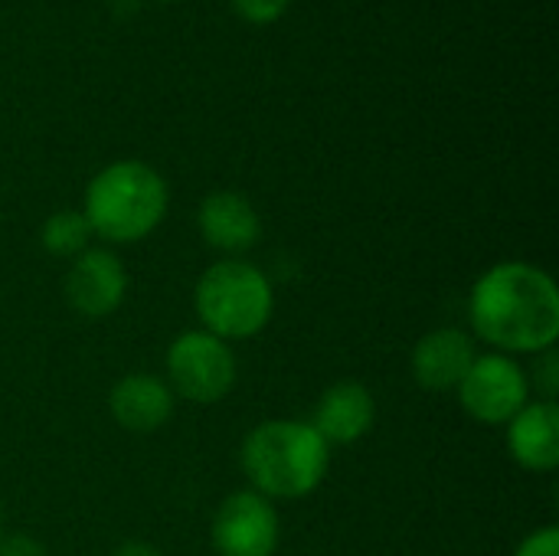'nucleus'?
Returning <instances> with one entry per match:
<instances>
[{"mask_svg": "<svg viewBox=\"0 0 559 556\" xmlns=\"http://www.w3.org/2000/svg\"><path fill=\"white\" fill-rule=\"evenodd\" d=\"M111 556H164L160 554V547H154L151 541H124L118 551Z\"/></svg>", "mask_w": 559, "mask_h": 556, "instance_id": "19", "label": "nucleus"}, {"mask_svg": "<svg viewBox=\"0 0 559 556\" xmlns=\"http://www.w3.org/2000/svg\"><path fill=\"white\" fill-rule=\"evenodd\" d=\"M62 295L75 315L88 321L108 318L121 308L128 295V272L111 249L88 246L82 256L72 259L62 279Z\"/></svg>", "mask_w": 559, "mask_h": 556, "instance_id": "8", "label": "nucleus"}, {"mask_svg": "<svg viewBox=\"0 0 559 556\" xmlns=\"http://www.w3.org/2000/svg\"><path fill=\"white\" fill-rule=\"evenodd\" d=\"M177 397L170 393L167 380L157 374H128L108 393L111 419L138 436L157 433L170 423Z\"/></svg>", "mask_w": 559, "mask_h": 556, "instance_id": "10", "label": "nucleus"}, {"mask_svg": "<svg viewBox=\"0 0 559 556\" xmlns=\"http://www.w3.org/2000/svg\"><path fill=\"white\" fill-rule=\"evenodd\" d=\"M164 367L170 393L197 406H213L226 400L239 377L233 347L203 328L177 334L174 344L167 347Z\"/></svg>", "mask_w": 559, "mask_h": 556, "instance_id": "5", "label": "nucleus"}, {"mask_svg": "<svg viewBox=\"0 0 559 556\" xmlns=\"http://www.w3.org/2000/svg\"><path fill=\"white\" fill-rule=\"evenodd\" d=\"M282 524L269 498L252 488L233 492L213 514L210 541L219 556H272L278 551Z\"/></svg>", "mask_w": 559, "mask_h": 556, "instance_id": "7", "label": "nucleus"}, {"mask_svg": "<svg viewBox=\"0 0 559 556\" xmlns=\"http://www.w3.org/2000/svg\"><path fill=\"white\" fill-rule=\"evenodd\" d=\"M167 213V184L164 177L141 161L108 164L85 187L82 216L92 236L105 242L128 246L147 239Z\"/></svg>", "mask_w": 559, "mask_h": 556, "instance_id": "3", "label": "nucleus"}, {"mask_svg": "<svg viewBox=\"0 0 559 556\" xmlns=\"http://www.w3.org/2000/svg\"><path fill=\"white\" fill-rule=\"evenodd\" d=\"M478 357L475 338L462 328H436L413 347V377L429 393L459 390Z\"/></svg>", "mask_w": 559, "mask_h": 556, "instance_id": "9", "label": "nucleus"}, {"mask_svg": "<svg viewBox=\"0 0 559 556\" xmlns=\"http://www.w3.org/2000/svg\"><path fill=\"white\" fill-rule=\"evenodd\" d=\"M508 452L524 472H554L559 465V410L550 400H531L508 423Z\"/></svg>", "mask_w": 559, "mask_h": 556, "instance_id": "13", "label": "nucleus"}, {"mask_svg": "<svg viewBox=\"0 0 559 556\" xmlns=\"http://www.w3.org/2000/svg\"><path fill=\"white\" fill-rule=\"evenodd\" d=\"M92 229L82 216V210H59L43 223L39 242L52 259H75L88 249Z\"/></svg>", "mask_w": 559, "mask_h": 556, "instance_id": "14", "label": "nucleus"}, {"mask_svg": "<svg viewBox=\"0 0 559 556\" xmlns=\"http://www.w3.org/2000/svg\"><path fill=\"white\" fill-rule=\"evenodd\" d=\"M239 462L255 495L272 505L301 501L321 488L331 465V446L311 423L265 419L242 439Z\"/></svg>", "mask_w": 559, "mask_h": 556, "instance_id": "2", "label": "nucleus"}, {"mask_svg": "<svg viewBox=\"0 0 559 556\" xmlns=\"http://www.w3.org/2000/svg\"><path fill=\"white\" fill-rule=\"evenodd\" d=\"M193 308L200 328L219 341H249L272 321L275 292L259 265L246 259H219L200 275Z\"/></svg>", "mask_w": 559, "mask_h": 556, "instance_id": "4", "label": "nucleus"}, {"mask_svg": "<svg viewBox=\"0 0 559 556\" xmlns=\"http://www.w3.org/2000/svg\"><path fill=\"white\" fill-rule=\"evenodd\" d=\"M200 236L206 239L210 249L226 252L229 259H239V252L252 249L262 236V220L255 206L233 190H216L200 203L197 213Z\"/></svg>", "mask_w": 559, "mask_h": 556, "instance_id": "12", "label": "nucleus"}, {"mask_svg": "<svg viewBox=\"0 0 559 556\" xmlns=\"http://www.w3.org/2000/svg\"><path fill=\"white\" fill-rule=\"evenodd\" d=\"M288 0H236V10L246 16V20H255V23H269L275 20L282 10H285Z\"/></svg>", "mask_w": 559, "mask_h": 556, "instance_id": "17", "label": "nucleus"}, {"mask_svg": "<svg viewBox=\"0 0 559 556\" xmlns=\"http://www.w3.org/2000/svg\"><path fill=\"white\" fill-rule=\"evenodd\" d=\"M462 410L481 426H508L531 403V377L508 354H478L459 383Z\"/></svg>", "mask_w": 559, "mask_h": 556, "instance_id": "6", "label": "nucleus"}, {"mask_svg": "<svg viewBox=\"0 0 559 556\" xmlns=\"http://www.w3.org/2000/svg\"><path fill=\"white\" fill-rule=\"evenodd\" d=\"M472 338H481L498 354H544L557 347V282L531 262L491 265L468 295Z\"/></svg>", "mask_w": 559, "mask_h": 556, "instance_id": "1", "label": "nucleus"}, {"mask_svg": "<svg viewBox=\"0 0 559 556\" xmlns=\"http://www.w3.org/2000/svg\"><path fill=\"white\" fill-rule=\"evenodd\" d=\"M534 387L540 390V397H544V400L557 403V393H559V357H557V347H550V351L537 354Z\"/></svg>", "mask_w": 559, "mask_h": 556, "instance_id": "15", "label": "nucleus"}, {"mask_svg": "<svg viewBox=\"0 0 559 556\" xmlns=\"http://www.w3.org/2000/svg\"><path fill=\"white\" fill-rule=\"evenodd\" d=\"M514 556H559V531L557 528H540L521 541Z\"/></svg>", "mask_w": 559, "mask_h": 556, "instance_id": "16", "label": "nucleus"}, {"mask_svg": "<svg viewBox=\"0 0 559 556\" xmlns=\"http://www.w3.org/2000/svg\"><path fill=\"white\" fill-rule=\"evenodd\" d=\"M377 423V400L357 380H341L328 387L314 406L311 426L328 446H350L364 439Z\"/></svg>", "mask_w": 559, "mask_h": 556, "instance_id": "11", "label": "nucleus"}, {"mask_svg": "<svg viewBox=\"0 0 559 556\" xmlns=\"http://www.w3.org/2000/svg\"><path fill=\"white\" fill-rule=\"evenodd\" d=\"M0 531H3V508H0Z\"/></svg>", "mask_w": 559, "mask_h": 556, "instance_id": "20", "label": "nucleus"}, {"mask_svg": "<svg viewBox=\"0 0 559 556\" xmlns=\"http://www.w3.org/2000/svg\"><path fill=\"white\" fill-rule=\"evenodd\" d=\"M0 556H49L46 547L29 537V534H10V537H0Z\"/></svg>", "mask_w": 559, "mask_h": 556, "instance_id": "18", "label": "nucleus"}]
</instances>
